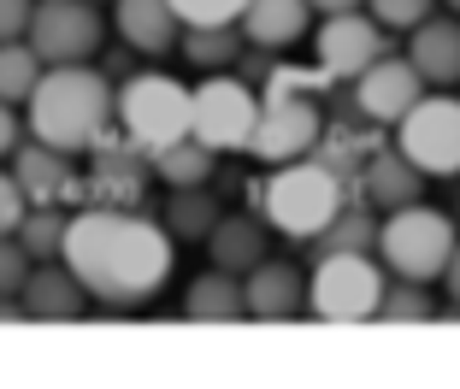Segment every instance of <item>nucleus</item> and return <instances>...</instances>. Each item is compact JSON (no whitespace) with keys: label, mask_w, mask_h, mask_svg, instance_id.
<instances>
[{"label":"nucleus","mask_w":460,"mask_h":389,"mask_svg":"<svg viewBox=\"0 0 460 389\" xmlns=\"http://www.w3.org/2000/svg\"><path fill=\"white\" fill-rule=\"evenodd\" d=\"M66 266L101 307H142L172 278V236L130 207H89L71 218Z\"/></svg>","instance_id":"f257e3e1"},{"label":"nucleus","mask_w":460,"mask_h":389,"mask_svg":"<svg viewBox=\"0 0 460 389\" xmlns=\"http://www.w3.org/2000/svg\"><path fill=\"white\" fill-rule=\"evenodd\" d=\"M112 112H119V89L95 66H48V77L24 101L30 136L48 142V148H59V154L95 148L101 136H107Z\"/></svg>","instance_id":"f03ea898"},{"label":"nucleus","mask_w":460,"mask_h":389,"mask_svg":"<svg viewBox=\"0 0 460 389\" xmlns=\"http://www.w3.org/2000/svg\"><path fill=\"white\" fill-rule=\"evenodd\" d=\"M260 213L271 218V230H284L289 242H313L342 213V172L337 165H319L313 154L278 165V177H266V189H260Z\"/></svg>","instance_id":"7ed1b4c3"},{"label":"nucleus","mask_w":460,"mask_h":389,"mask_svg":"<svg viewBox=\"0 0 460 389\" xmlns=\"http://www.w3.org/2000/svg\"><path fill=\"white\" fill-rule=\"evenodd\" d=\"M460 248V230L448 213L413 201V207H395L384 213L378 230V260L390 266V278H413V283H443L448 260Z\"/></svg>","instance_id":"20e7f679"},{"label":"nucleus","mask_w":460,"mask_h":389,"mask_svg":"<svg viewBox=\"0 0 460 389\" xmlns=\"http://www.w3.org/2000/svg\"><path fill=\"white\" fill-rule=\"evenodd\" d=\"M119 124L130 136V148L160 154L183 136H195V94L165 71H136L119 89Z\"/></svg>","instance_id":"39448f33"},{"label":"nucleus","mask_w":460,"mask_h":389,"mask_svg":"<svg viewBox=\"0 0 460 389\" xmlns=\"http://www.w3.org/2000/svg\"><path fill=\"white\" fill-rule=\"evenodd\" d=\"M384 260H372V248H354V254H325L313 260V278H307V313L325 324H360V319H378L384 307Z\"/></svg>","instance_id":"423d86ee"},{"label":"nucleus","mask_w":460,"mask_h":389,"mask_svg":"<svg viewBox=\"0 0 460 389\" xmlns=\"http://www.w3.org/2000/svg\"><path fill=\"white\" fill-rule=\"evenodd\" d=\"M107 41L101 24V0H36V18H30V48H36L48 66H89Z\"/></svg>","instance_id":"0eeeda50"},{"label":"nucleus","mask_w":460,"mask_h":389,"mask_svg":"<svg viewBox=\"0 0 460 389\" xmlns=\"http://www.w3.org/2000/svg\"><path fill=\"white\" fill-rule=\"evenodd\" d=\"M260 101L248 83L225 77V71H213V77L195 89V136H201L207 148L218 154H243L254 148V130H260Z\"/></svg>","instance_id":"6e6552de"},{"label":"nucleus","mask_w":460,"mask_h":389,"mask_svg":"<svg viewBox=\"0 0 460 389\" xmlns=\"http://www.w3.org/2000/svg\"><path fill=\"white\" fill-rule=\"evenodd\" d=\"M395 148L425 177H460V101L455 94H425L420 107L395 124Z\"/></svg>","instance_id":"1a4fd4ad"},{"label":"nucleus","mask_w":460,"mask_h":389,"mask_svg":"<svg viewBox=\"0 0 460 389\" xmlns=\"http://www.w3.org/2000/svg\"><path fill=\"white\" fill-rule=\"evenodd\" d=\"M313 54H319V71H325V77L354 83L366 66H378V59L390 54V41H384L378 18L366 13V6H354V13L319 18V30H313Z\"/></svg>","instance_id":"9d476101"},{"label":"nucleus","mask_w":460,"mask_h":389,"mask_svg":"<svg viewBox=\"0 0 460 389\" xmlns=\"http://www.w3.org/2000/svg\"><path fill=\"white\" fill-rule=\"evenodd\" d=\"M319 136H325V119H319L313 101H301V94H271L248 154H260L266 165H289V160H307V154L319 148Z\"/></svg>","instance_id":"9b49d317"},{"label":"nucleus","mask_w":460,"mask_h":389,"mask_svg":"<svg viewBox=\"0 0 460 389\" xmlns=\"http://www.w3.org/2000/svg\"><path fill=\"white\" fill-rule=\"evenodd\" d=\"M425 89L431 83L420 77V66L413 59H395V54H384L378 66H366L360 77H354V107H360V119H372V124H402L407 112L425 101Z\"/></svg>","instance_id":"f8f14e48"},{"label":"nucleus","mask_w":460,"mask_h":389,"mask_svg":"<svg viewBox=\"0 0 460 389\" xmlns=\"http://www.w3.org/2000/svg\"><path fill=\"white\" fill-rule=\"evenodd\" d=\"M112 30L130 54H148V59L183 48V18H177L172 0H112Z\"/></svg>","instance_id":"ddd939ff"},{"label":"nucleus","mask_w":460,"mask_h":389,"mask_svg":"<svg viewBox=\"0 0 460 389\" xmlns=\"http://www.w3.org/2000/svg\"><path fill=\"white\" fill-rule=\"evenodd\" d=\"M89 301H95V296H89V283H83L66 260H41V266L30 271V283H24L30 319H77Z\"/></svg>","instance_id":"4468645a"},{"label":"nucleus","mask_w":460,"mask_h":389,"mask_svg":"<svg viewBox=\"0 0 460 389\" xmlns=\"http://www.w3.org/2000/svg\"><path fill=\"white\" fill-rule=\"evenodd\" d=\"M407 59L420 66V77L431 83V89H455L460 83V13L425 18V24L413 30V41H407Z\"/></svg>","instance_id":"2eb2a0df"},{"label":"nucleus","mask_w":460,"mask_h":389,"mask_svg":"<svg viewBox=\"0 0 460 389\" xmlns=\"http://www.w3.org/2000/svg\"><path fill=\"white\" fill-rule=\"evenodd\" d=\"M243 283H248V313L254 319H296L307 307V278L289 260H260Z\"/></svg>","instance_id":"dca6fc26"},{"label":"nucleus","mask_w":460,"mask_h":389,"mask_svg":"<svg viewBox=\"0 0 460 389\" xmlns=\"http://www.w3.org/2000/svg\"><path fill=\"white\" fill-rule=\"evenodd\" d=\"M360 189H366V201L378 207V213H395V207H413V201H420L425 172L407 160L402 148H378L372 160H366V172H360Z\"/></svg>","instance_id":"f3484780"},{"label":"nucleus","mask_w":460,"mask_h":389,"mask_svg":"<svg viewBox=\"0 0 460 389\" xmlns=\"http://www.w3.org/2000/svg\"><path fill=\"white\" fill-rule=\"evenodd\" d=\"M307 24H313V0H248V13H243V36L254 48H266V54L296 48L307 36Z\"/></svg>","instance_id":"a211bd4d"},{"label":"nucleus","mask_w":460,"mask_h":389,"mask_svg":"<svg viewBox=\"0 0 460 389\" xmlns=\"http://www.w3.org/2000/svg\"><path fill=\"white\" fill-rule=\"evenodd\" d=\"M13 177L24 183V195H30V207H54L59 195L71 189V154H59V148H48V142H18L13 148Z\"/></svg>","instance_id":"6ab92c4d"},{"label":"nucleus","mask_w":460,"mask_h":389,"mask_svg":"<svg viewBox=\"0 0 460 389\" xmlns=\"http://www.w3.org/2000/svg\"><path fill=\"white\" fill-rule=\"evenodd\" d=\"M266 230H271V218H248V213L218 218V230L207 236V254H213V266L243 271V278H248L260 260H271L266 254Z\"/></svg>","instance_id":"aec40b11"},{"label":"nucleus","mask_w":460,"mask_h":389,"mask_svg":"<svg viewBox=\"0 0 460 389\" xmlns=\"http://www.w3.org/2000/svg\"><path fill=\"white\" fill-rule=\"evenodd\" d=\"M183 313H190V319H201V324L243 319V313H248V283H243V271H225V266L201 271V278L190 283V296H183Z\"/></svg>","instance_id":"412c9836"},{"label":"nucleus","mask_w":460,"mask_h":389,"mask_svg":"<svg viewBox=\"0 0 460 389\" xmlns=\"http://www.w3.org/2000/svg\"><path fill=\"white\" fill-rule=\"evenodd\" d=\"M213 160H218V148H207L201 136H183V142H172V148L148 154L154 177L172 183V189H207L213 183Z\"/></svg>","instance_id":"4be33fe9"},{"label":"nucleus","mask_w":460,"mask_h":389,"mask_svg":"<svg viewBox=\"0 0 460 389\" xmlns=\"http://www.w3.org/2000/svg\"><path fill=\"white\" fill-rule=\"evenodd\" d=\"M243 24H190L183 30V59L195 71H225L243 59Z\"/></svg>","instance_id":"5701e85b"},{"label":"nucleus","mask_w":460,"mask_h":389,"mask_svg":"<svg viewBox=\"0 0 460 389\" xmlns=\"http://www.w3.org/2000/svg\"><path fill=\"white\" fill-rule=\"evenodd\" d=\"M48 77V59L24 41H0V101H13V107H24L30 94H36V83Z\"/></svg>","instance_id":"b1692460"},{"label":"nucleus","mask_w":460,"mask_h":389,"mask_svg":"<svg viewBox=\"0 0 460 389\" xmlns=\"http://www.w3.org/2000/svg\"><path fill=\"white\" fill-rule=\"evenodd\" d=\"M378 230L372 225V213H360V207H342L337 218H331L319 236H313V260H325V254H354V248H378Z\"/></svg>","instance_id":"393cba45"},{"label":"nucleus","mask_w":460,"mask_h":389,"mask_svg":"<svg viewBox=\"0 0 460 389\" xmlns=\"http://www.w3.org/2000/svg\"><path fill=\"white\" fill-rule=\"evenodd\" d=\"M218 201L207 195V189H172V207H165V230H177V236L190 242H207L218 230Z\"/></svg>","instance_id":"a878e982"},{"label":"nucleus","mask_w":460,"mask_h":389,"mask_svg":"<svg viewBox=\"0 0 460 389\" xmlns=\"http://www.w3.org/2000/svg\"><path fill=\"white\" fill-rule=\"evenodd\" d=\"M66 236H71V218L59 213V201L54 207H30L24 213V225H18V242L30 248V260H66Z\"/></svg>","instance_id":"bb28decb"},{"label":"nucleus","mask_w":460,"mask_h":389,"mask_svg":"<svg viewBox=\"0 0 460 389\" xmlns=\"http://www.w3.org/2000/svg\"><path fill=\"white\" fill-rule=\"evenodd\" d=\"M437 301H431V283H413V278H395L390 289H384V307L378 319L384 324H413V319H431Z\"/></svg>","instance_id":"cd10ccee"},{"label":"nucleus","mask_w":460,"mask_h":389,"mask_svg":"<svg viewBox=\"0 0 460 389\" xmlns=\"http://www.w3.org/2000/svg\"><path fill=\"white\" fill-rule=\"evenodd\" d=\"M177 18H183V30L190 24H243L248 0H172Z\"/></svg>","instance_id":"c85d7f7f"},{"label":"nucleus","mask_w":460,"mask_h":389,"mask_svg":"<svg viewBox=\"0 0 460 389\" xmlns=\"http://www.w3.org/2000/svg\"><path fill=\"white\" fill-rule=\"evenodd\" d=\"M30 271H36V260H30V248L18 236H0V296H24Z\"/></svg>","instance_id":"c756f323"},{"label":"nucleus","mask_w":460,"mask_h":389,"mask_svg":"<svg viewBox=\"0 0 460 389\" xmlns=\"http://www.w3.org/2000/svg\"><path fill=\"white\" fill-rule=\"evenodd\" d=\"M437 0H366V13L378 18L384 30H420L425 18H431Z\"/></svg>","instance_id":"7c9ffc66"},{"label":"nucleus","mask_w":460,"mask_h":389,"mask_svg":"<svg viewBox=\"0 0 460 389\" xmlns=\"http://www.w3.org/2000/svg\"><path fill=\"white\" fill-rule=\"evenodd\" d=\"M24 213H30V195H24V183L0 172V236H18Z\"/></svg>","instance_id":"2f4dec72"},{"label":"nucleus","mask_w":460,"mask_h":389,"mask_svg":"<svg viewBox=\"0 0 460 389\" xmlns=\"http://www.w3.org/2000/svg\"><path fill=\"white\" fill-rule=\"evenodd\" d=\"M30 18H36V0H0V41H24Z\"/></svg>","instance_id":"473e14b6"},{"label":"nucleus","mask_w":460,"mask_h":389,"mask_svg":"<svg viewBox=\"0 0 460 389\" xmlns=\"http://www.w3.org/2000/svg\"><path fill=\"white\" fill-rule=\"evenodd\" d=\"M101 177H107V183L119 189V195H130L142 172H136V160H124V154H107V160H101Z\"/></svg>","instance_id":"72a5a7b5"},{"label":"nucleus","mask_w":460,"mask_h":389,"mask_svg":"<svg viewBox=\"0 0 460 389\" xmlns=\"http://www.w3.org/2000/svg\"><path fill=\"white\" fill-rule=\"evenodd\" d=\"M18 136L24 130H18V119H13V101H0V160L18 148Z\"/></svg>","instance_id":"f704fd0d"},{"label":"nucleus","mask_w":460,"mask_h":389,"mask_svg":"<svg viewBox=\"0 0 460 389\" xmlns=\"http://www.w3.org/2000/svg\"><path fill=\"white\" fill-rule=\"evenodd\" d=\"M443 289H448V307L460 313V248H455V260H448V271H443Z\"/></svg>","instance_id":"c9c22d12"},{"label":"nucleus","mask_w":460,"mask_h":389,"mask_svg":"<svg viewBox=\"0 0 460 389\" xmlns=\"http://www.w3.org/2000/svg\"><path fill=\"white\" fill-rule=\"evenodd\" d=\"M354 6H366V0H313V13L331 18V13H354Z\"/></svg>","instance_id":"e433bc0d"},{"label":"nucleus","mask_w":460,"mask_h":389,"mask_svg":"<svg viewBox=\"0 0 460 389\" xmlns=\"http://www.w3.org/2000/svg\"><path fill=\"white\" fill-rule=\"evenodd\" d=\"M443 6H448V13H460V0H443Z\"/></svg>","instance_id":"4c0bfd02"},{"label":"nucleus","mask_w":460,"mask_h":389,"mask_svg":"<svg viewBox=\"0 0 460 389\" xmlns=\"http://www.w3.org/2000/svg\"><path fill=\"white\" fill-rule=\"evenodd\" d=\"M101 6H112V0H101Z\"/></svg>","instance_id":"58836bf2"}]
</instances>
